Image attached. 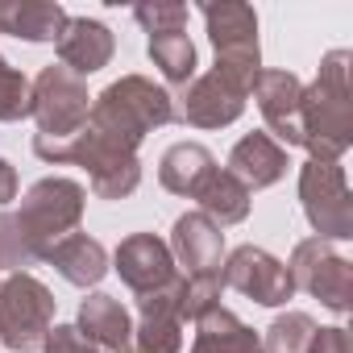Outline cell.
Listing matches in <instances>:
<instances>
[{
	"mask_svg": "<svg viewBox=\"0 0 353 353\" xmlns=\"http://www.w3.org/2000/svg\"><path fill=\"white\" fill-rule=\"evenodd\" d=\"M266 117V133L291 150V145H303V133H299V104H303V83L299 75L291 71H262L254 92H250Z\"/></svg>",
	"mask_w": 353,
	"mask_h": 353,
	"instance_id": "obj_13",
	"label": "cell"
},
{
	"mask_svg": "<svg viewBox=\"0 0 353 353\" xmlns=\"http://www.w3.org/2000/svg\"><path fill=\"white\" fill-rule=\"evenodd\" d=\"M287 166H291L287 162V150L270 133H245L233 145V154H229V174L250 188V196L262 192V188H274L283 174H287Z\"/></svg>",
	"mask_w": 353,
	"mask_h": 353,
	"instance_id": "obj_17",
	"label": "cell"
},
{
	"mask_svg": "<svg viewBox=\"0 0 353 353\" xmlns=\"http://www.w3.org/2000/svg\"><path fill=\"white\" fill-rule=\"evenodd\" d=\"M307 353H353V336H349V328H341V324H332V328H316Z\"/></svg>",
	"mask_w": 353,
	"mask_h": 353,
	"instance_id": "obj_31",
	"label": "cell"
},
{
	"mask_svg": "<svg viewBox=\"0 0 353 353\" xmlns=\"http://www.w3.org/2000/svg\"><path fill=\"white\" fill-rule=\"evenodd\" d=\"M67 26V9L54 0H0V34L26 42H59Z\"/></svg>",
	"mask_w": 353,
	"mask_h": 353,
	"instance_id": "obj_20",
	"label": "cell"
},
{
	"mask_svg": "<svg viewBox=\"0 0 353 353\" xmlns=\"http://www.w3.org/2000/svg\"><path fill=\"white\" fill-rule=\"evenodd\" d=\"M221 279H225V287L241 291L245 299H254L262 307H283L295 295V283L287 274V262H279L274 254H266L258 245H237L225 258Z\"/></svg>",
	"mask_w": 353,
	"mask_h": 353,
	"instance_id": "obj_10",
	"label": "cell"
},
{
	"mask_svg": "<svg viewBox=\"0 0 353 353\" xmlns=\"http://www.w3.org/2000/svg\"><path fill=\"white\" fill-rule=\"evenodd\" d=\"M287 274L295 283V291H307L316 295L328 312H349L353 307V266L332 250V241H320V237H307L291 250V262H287Z\"/></svg>",
	"mask_w": 353,
	"mask_h": 353,
	"instance_id": "obj_9",
	"label": "cell"
},
{
	"mask_svg": "<svg viewBox=\"0 0 353 353\" xmlns=\"http://www.w3.org/2000/svg\"><path fill=\"white\" fill-rule=\"evenodd\" d=\"M192 200H200V212L216 225V229H225V225H241L245 216H250V188L241 183V179H233L229 170H212L208 179L200 183V192L192 196Z\"/></svg>",
	"mask_w": 353,
	"mask_h": 353,
	"instance_id": "obj_23",
	"label": "cell"
},
{
	"mask_svg": "<svg viewBox=\"0 0 353 353\" xmlns=\"http://www.w3.org/2000/svg\"><path fill=\"white\" fill-rule=\"evenodd\" d=\"M42 353H104V349H96L75 324H54L42 341Z\"/></svg>",
	"mask_w": 353,
	"mask_h": 353,
	"instance_id": "obj_30",
	"label": "cell"
},
{
	"mask_svg": "<svg viewBox=\"0 0 353 353\" xmlns=\"http://www.w3.org/2000/svg\"><path fill=\"white\" fill-rule=\"evenodd\" d=\"M112 266H117L121 283H125L129 291H137V295L162 291V287H170L174 279H179L166 241L154 237V233H133V237H125V241L117 245V254H112Z\"/></svg>",
	"mask_w": 353,
	"mask_h": 353,
	"instance_id": "obj_12",
	"label": "cell"
},
{
	"mask_svg": "<svg viewBox=\"0 0 353 353\" xmlns=\"http://www.w3.org/2000/svg\"><path fill=\"white\" fill-rule=\"evenodd\" d=\"M241 112H245V96L233 92L216 71L196 75V79L179 92V104H174V121L196 125V129H225V125H233Z\"/></svg>",
	"mask_w": 353,
	"mask_h": 353,
	"instance_id": "obj_14",
	"label": "cell"
},
{
	"mask_svg": "<svg viewBox=\"0 0 353 353\" xmlns=\"http://www.w3.org/2000/svg\"><path fill=\"white\" fill-rule=\"evenodd\" d=\"M83 204H88V192H83L75 179H63V174L38 179V183L26 192L21 208L13 212V225H17L21 241L30 245L34 262H38L54 241H63L67 233L79 229Z\"/></svg>",
	"mask_w": 353,
	"mask_h": 353,
	"instance_id": "obj_5",
	"label": "cell"
},
{
	"mask_svg": "<svg viewBox=\"0 0 353 353\" xmlns=\"http://www.w3.org/2000/svg\"><path fill=\"white\" fill-rule=\"evenodd\" d=\"M30 112H34V83L0 54V121H21Z\"/></svg>",
	"mask_w": 353,
	"mask_h": 353,
	"instance_id": "obj_26",
	"label": "cell"
},
{
	"mask_svg": "<svg viewBox=\"0 0 353 353\" xmlns=\"http://www.w3.org/2000/svg\"><path fill=\"white\" fill-rule=\"evenodd\" d=\"M166 121H174V96L145 75H121L92 100V112H88L92 129L117 137L129 150H137L145 133L162 129Z\"/></svg>",
	"mask_w": 353,
	"mask_h": 353,
	"instance_id": "obj_3",
	"label": "cell"
},
{
	"mask_svg": "<svg viewBox=\"0 0 353 353\" xmlns=\"http://www.w3.org/2000/svg\"><path fill=\"white\" fill-rule=\"evenodd\" d=\"M170 258L188 270V279L196 274H221L225 266V233L204 216V212H183L170 229Z\"/></svg>",
	"mask_w": 353,
	"mask_h": 353,
	"instance_id": "obj_15",
	"label": "cell"
},
{
	"mask_svg": "<svg viewBox=\"0 0 353 353\" xmlns=\"http://www.w3.org/2000/svg\"><path fill=\"white\" fill-rule=\"evenodd\" d=\"M349 50H328L320 59L316 83L303 88L299 104V133L303 150L316 162H341L353 145V88H349Z\"/></svg>",
	"mask_w": 353,
	"mask_h": 353,
	"instance_id": "obj_1",
	"label": "cell"
},
{
	"mask_svg": "<svg viewBox=\"0 0 353 353\" xmlns=\"http://www.w3.org/2000/svg\"><path fill=\"white\" fill-rule=\"evenodd\" d=\"M88 112H92L88 83L79 75H71L67 67H59V63L42 67V75L34 79V112H30L38 121V133L54 137V141H67L88 125Z\"/></svg>",
	"mask_w": 353,
	"mask_h": 353,
	"instance_id": "obj_8",
	"label": "cell"
},
{
	"mask_svg": "<svg viewBox=\"0 0 353 353\" xmlns=\"http://www.w3.org/2000/svg\"><path fill=\"white\" fill-rule=\"evenodd\" d=\"M13 200H17V170H13L5 158H0V208L13 204Z\"/></svg>",
	"mask_w": 353,
	"mask_h": 353,
	"instance_id": "obj_32",
	"label": "cell"
},
{
	"mask_svg": "<svg viewBox=\"0 0 353 353\" xmlns=\"http://www.w3.org/2000/svg\"><path fill=\"white\" fill-rule=\"evenodd\" d=\"M221 291H225V279L221 274H196V279L183 274V303H179L183 324L188 320H200L212 307H221Z\"/></svg>",
	"mask_w": 353,
	"mask_h": 353,
	"instance_id": "obj_27",
	"label": "cell"
},
{
	"mask_svg": "<svg viewBox=\"0 0 353 353\" xmlns=\"http://www.w3.org/2000/svg\"><path fill=\"white\" fill-rule=\"evenodd\" d=\"M30 262H34V254H30V245L21 241V233H17L13 216H9V212H0V279L26 270Z\"/></svg>",
	"mask_w": 353,
	"mask_h": 353,
	"instance_id": "obj_29",
	"label": "cell"
},
{
	"mask_svg": "<svg viewBox=\"0 0 353 353\" xmlns=\"http://www.w3.org/2000/svg\"><path fill=\"white\" fill-rule=\"evenodd\" d=\"M59 67H67L71 75H96L112 63V50H117V38L104 21L96 17H67L63 34H59Z\"/></svg>",
	"mask_w": 353,
	"mask_h": 353,
	"instance_id": "obj_16",
	"label": "cell"
},
{
	"mask_svg": "<svg viewBox=\"0 0 353 353\" xmlns=\"http://www.w3.org/2000/svg\"><path fill=\"white\" fill-rule=\"evenodd\" d=\"M150 59L166 83L188 88L196 79V42L183 30L179 34H150Z\"/></svg>",
	"mask_w": 353,
	"mask_h": 353,
	"instance_id": "obj_24",
	"label": "cell"
},
{
	"mask_svg": "<svg viewBox=\"0 0 353 353\" xmlns=\"http://www.w3.org/2000/svg\"><path fill=\"white\" fill-rule=\"evenodd\" d=\"M192 353H266L262 336L241 324L229 307H212L196 320V345Z\"/></svg>",
	"mask_w": 353,
	"mask_h": 353,
	"instance_id": "obj_22",
	"label": "cell"
},
{
	"mask_svg": "<svg viewBox=\"0 0 353 353\" xmlns=\"http://www.w3.org/2000/svg\"><path fill=\"white\" fill-rule=\"evenodd\" d=\"M212 170H216V158H212L208 145H200V141H179V145H170V150L162 154V162H158V179H162L166 192L192 200Z\"/></svg>",
	"mask_w": 353,
	"mask_h": 353,
	"instance_id": "obj_21",
	"label": "cell"
},
{
	"mask_svg": "<svg viewBox=\"0 0 353 353\" xmlns=\"http://www.w3.org/2000/svg\"><path fill=\"white\" fill-rule=\"evenodd\" d=\"M299 204L307 225L320 241H349L353 237V196L341 162L307 158L299 166Z\"/></svg>",
	"mask_w": 353,
	"mask_h": 353,
	"instance_id": "obj_7",
	"label": "cell"
},
{
	"mask_svg": "<svg viewBox=\"0 0 353 353\" xmlns=\"http://www.w3.org/2000/svg\"><path fill=\"white\" fill-rule=\"evenodd\" d=\"M133 17H137V26L145 34H179L188 26L192 9L188 5H137Z\"/></svg>",
	"mask_w": 353,
	"mask_h": 353,
	"instance_id": "obj_28",
	"label": "cell"
},
{
	"mask_svg": "<svg viewBox=\"0 0 353 353\" xmlns=\"http://www.w3.org/2000/svg\"><path fill=\"white\" fill-rule=\"evenodd\" d=\"M183 274L162 291L137 295L141 320L133 324V353H179L183 349Z\"/></svg>",
	"mask_w": 353,
	"mask_h": 353,
	"instance_id": "obj_11",
	"label": "cell"
},
{
	"mask_svg": "<svg viewBox=\"0 0 353 353\" xmlns=\"http://www.w3.org/2000/svg\"><path fill=\"white\" fill-rule=\"evenodd\" d=\"M54 307L59 299L42 279L30 270L0 279V345L13 353H34L42 349L46 332L54 328Z\"/></svg>",
	"mask_w": 353,
	"mask_h": 353,
	"instance_id": "obj_6",
	"label": "cell"
},
{
	"mask_svg": "<svg viewBox=\"0 0 353 353\" xmlns=\"http://www.w3.org/2000/svg\"><path fill=\"white\" fill-rule=\"evenodd\" d=\"M34 154L42 158V162H54V166H63V162H71V166H83L88 170V179H92V192L100 196V200H125V196H133L137 192V183H141V162H137V150H129V145H121L117 137H108V133H100V129H92V125H83L75 137H67V141H54V137H34Z\"/></svg>",
	"mask_w": 353,
	"mask_h": 353,
	"instance_id": "obj_2",
	"label": "cell"
},
{
	"mask_svg": "<svg viewBox=\"0 0 353 353\" xmlns=\"http://www.w3.org/2000/svg\"><path fill=\"white\" fill-rule=\"evenodd\" d=\"M67 283L75 287H96L104 274H108V250L88 237V233H67L63 241H54L46 254H42Z\"/></svg>",
	"mask_w": 353,
	"mask_h": 353,
	"instance_id": "obj_19",
	"label": "cell"
},
{
	"mask_svg": "<svg viewBox=\"0 0 353 353\" xmlns=\"http://www.w3.org/2000/svg\"><path fill=\"white\" fill-rule=\"evenodd\" d=\"M96 349L104 353H133V320L121 299L96 291L79 303V324H75Z\"/></svg>",
	"mask_w": 353,
	"mask_h": 353,
	"instance_id": "obj_18",
	"label": "cell"
},
{
	"mask_svg": "<svg viewBox=\"0 0 353 353\" xmlns=\"http://www.w3.org/2000/svg\"><path fill=\"white\" fill-rule=\"evenodd\" d=\"M312 336H316V320H312L307 312H283V316L266 328L262 349H266V353H307Z\"/></svg>",
	"mask_w": 353,
	"mask_h": 353,
	"instance_id": "obj_25",
	"label": "cell"
},
{
	"mask_svg": "<svg viewBox=\"0 0 353 353\" xmlns=\"http://www.w3.org/2000/svg\"><path fill=\"white\" fill-rule=\"evenodd\" d=\"M208 38L216 50V75L250 100L258 75H262V46H258V13L237 0H221V5H204Z\"/></svg>",
	"mask_w": 353,
	"mask_h": 353,
	"instance_id": "obj_4",
	"label": "cell"
}]
</instances>
